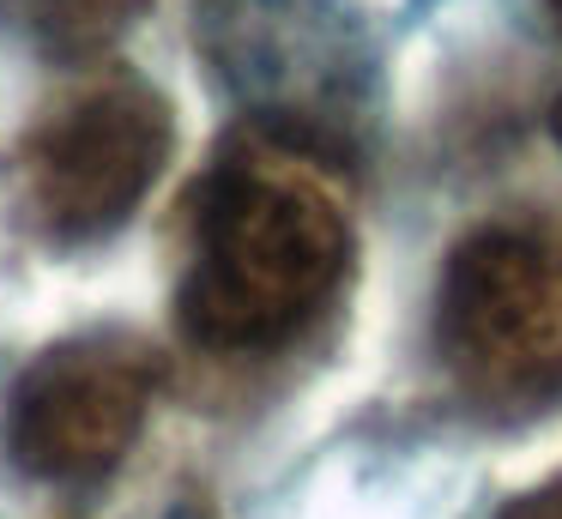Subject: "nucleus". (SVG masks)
I'll list each match as a JSON object with an SVG mask.
<instances>
[{"instance_id":"nucleus-1","label":"nucleus","mask_w":562,"mask_h":519,"mask_svg":"<svg viewBox=\"0 0 562 519\" xmlns=\"http://www.w3.org/2000/svg\"><path fill=\"white\" fill-rule=\"evenodd\" d=\"M351 266V224L296 163L231 157L200 193L182 320L212 350L296 338Z\"/></svg>"},{"instance_id":"nucleus-2","label":"nucleus","mask_w":562,"mask_h":519,"mask_svg":"<svg viewBox=\"0 0 562 519\" xmlns=\"http://www.w3.org/2000/svg\"><path fill=\"white\" fill-rule=\"evenodd\" d=\"M206 55L279 151H351L369 48L345 0H206Z\"/></svg>"},{"instance_id":"nucleus-3","label":"nucleus","mask_w":562,"mask_h":519,"mask_svg":"<svg viewBox=\"0 0 562 519\" xmlns=\"http://www.w3.org/2000/svg\"><path fill=\"white\" fill-rule=\"evenodd\" d=\"M170 157V109L146 79H103L25 133L13 193L43 241L86 248L139 212Z\"/></svg>"},{"instance_id":"nucleus-4","label":"nucleus","mask_w":562,"mask_h":519,"mask_svg":"<svg viewBox=\"0 0 562 519\" xmlns=\"http://www.w3.org/2000/svg\"><path fill=\"white\" fill-rule=\"evenodd\" d=\"M436 338L453 381L496 410L562 393V248L526 229H484L448 266Z\"/></svg>"},{"instance_id":"nucleus-5","label":"nucleus","mask_w":562,"mask_h":519,"mask_svg":"<svg viewBox=\"0 0 562 519\" xmlns=\"http://www.w3.org/2000/svg\"><path fill=\"white\" fill-rule=\"evenodd\" d=\"M158 369L110 332L49 345L7 398V453L43 483H98L122 465L146 422Z\"/></svg>"},{"instance_id":"nucleus-6","label":"nucleus","mask_w":562,"mask_h":519,"mask_svg":"<svg viewBox=\"0 0 562 519\" xmlns=\"http://www.w3.org/2000/svg\"><path fill=\"white\" fill-rule=\"evenodd\" d=\"M151 0H0V19L55 60H91L139 24Z\"/></svg>"},{"instance_id":"nucleus-7","label":"nucleus","mask_w":562,"mask_h":519,"mask_svg":"<svg viewBox=\"0 0 562 519\" xmlns=\"http://www.w3.org/2000/svg\"><path fill=\"white\" fill-rule=\"evenodd\" d=\"M502 519H562V477L544 483V489H532V495H520V501H508Z\"/></svg>"},{"instance_id":"nucleus-8","label":"nucleus","mask_w":562,"mask_h":519,"mask_svg":"<svg viewBox=\"0 0 562 519\" xmlns=\"http://www.w3.org/2000/svg\"><path fill=\"white\" fill-rule=\"evenodd\" d=\"M164 519H206V514H200V507H170Z\"/></svg>"},{"instance_id":"nucleus-9","label":"nucleus","mask_w":562,"mask_h":519,"mask_svg":"<svg viewBox=\"0 0 562 519\" xmlns=\"http://www.w3.org/2000/svg\"><path fill=\"white\" fill-rule=\"evenodd\" d=\"M550 12H557V24H562V0H550Z\"/></svg>"},{"instance_id":"nucleus-10","label":"nucleus","mask_w":562,"mask_h":519,"mask_svg":"<svg viewBox=\"0 0 562 519\" xmlns=\"http://www.w3.org/2000/svg\"><path fill=\"white\" fill-rule=\"evenodd\" d=\"M557 139H562V103H557Z\"/></svg>"}]
</instances>
